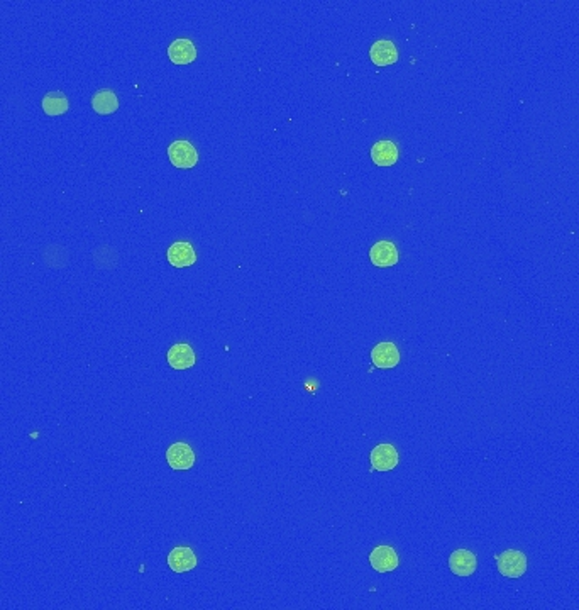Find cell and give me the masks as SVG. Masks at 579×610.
I'll return each instance as SVG.
<instances>
[{
	"label": "cell",
	"instance_id": "cell-1",
	"mask_svg": "<svg viewBox=\"0 0 579 610\" xmlns=\"http://www.w3.org/2000/svg\"><path fill=\"white\" fill-rule=\"evenodd\" d=\"M498 571L507 578H520L527 571V556L518 549H507L495 556Z\"/></svg>",
	"mask_w": 579,
	"mask_h": 610
},
{
	"label": "cell",
	"instance_id": "cell-2",
	"mask_svg": "<svg viewBox=\"0 0 579 610\" xmlns=\"http://www.w3.org/2000/svg\"><path fill=\"white\" fill-rule=\"evenodd\" d=\"M168 158H170L171 165L181 170H188L198 163L197 149L188 141L178 139L168 146Z\"/></svg>",
	"mask_w": 579,
	"mask_h": 610
},
{
	"label": "cell",
	"instance_id": "cell-3",
	"mask_svg": "<svg viewBox=\"0 0 579 610\" xmlns=\"http://www.w3.org/2000/svg\"><path fill=\"white\" fill-rule=\"evenodd\" d=\"M369 461H371L373 470L378 471H391L398 466L400 456L398 451L395 449V446L391 444H378L369 454Z\"/></svg>",
	"mask_w": 579,
	"mask_h": 610
},
{
	"label": "cell",
	"instance_id": "cell-4",
	"mask_svg": "<svg viewBox=\"0 0 579 610\" xmlns=\"http://www.w3.org/2000/svg\"><path fill=\"white\" fill-rule=\"evenodd\" d=\"M369 259L378 268H390L398 263L400 254L393 243H390V241H378L369 249Z\"/></svg>",
	"mask_w": 579,
	"mask_h": 610
},
{
	"label": "cell",
	"instance_id": "cell-5",
	"mask_svg": "<svg viewBox=\"0 0 579 610\" xmlns=\"http://www.w3.org/2000/svg\"><path fill=\"white\" fill-rule=\"evenodd\" d=\"M369 563L378 573H390L398 568L400 558L391 546H378L369 554Z\"/></svg>",
	"mask_w": 579,
	"mask_h": 610
},
{
	"label": "cell",
	"instance_id": "cell-6",
	"mask_svg": "<svg viewBox=\"0 0 579 610\" xmlns=\"http://www.w3.org/2000/svg\"><path fill=\"white\" fill-rule=\"evenodd\" d=\"M166 461L173 470L185 471L195 464V453L188 444L175 443L166 449Z\"/></svg>",
	"mask_w": 579,
	"mask_h": 610
},
{
	"label": "cell",
	"instance_id": "cell-7",
	"mask_svg": "<svg viewBox=\"0 0 579 610\" xmlns=\"http://www.w3.org/2000/svg\"><path fill=\"white\" fill-rule=\"evenodd\" d=\"M166 258L171 266L175 268H186L195 265L197 261V254H195L193 246L185 241H176L173 243L166 251Z\"/></svg>",
	"mask_w": 579,
	"mask_h": 610
},
{
	"label": "cell",
	"instance_id": "cell-8",
	"mask_svg": "<svg viewBox=\"0 0 579 610\" xmlns=\"http://www.w3.org/2000/svg\"><path fill=\"white\" fill-rule=\"evenodd\" d=\"M371 361L376 368L390 370L400 363V351L393 343H378L371 349Z\"/></svg>",
	"mask_w": 579,
	"mask_h": 610
},
{
	"label": "cell",
	"instance_id": "cell-9",
	"mask_svg": "<svg viewBox=\"0 0 579 610\" xmlns=\"http://www.w3.org/2000/svg\"><path fill=\"white\" fill-rule=\"evenodd\" d=\"M476 564V556L469 549H455L449 556V568L455 576H471Z\"/></svg>",
	"mask_w": 579,
	"mask_h": 610
},
{
	"label": "cell",
	"instance_id": "cell-10",
	"mask_svg": "<svg viewBox=\"0 0 579 610\" xmlns=\"http://www.w3.org/2000/svg\"><path fill=\"white\" fill-rule=\"evenodd\" d=\"M166 359H168V365L175 368V370H188V368L193 366L195 361H197V358H195V351L191 349V346L185 343H178L175 346H171V348L168 349Z\"/></svg>",
	"mask_w": 579,
	"mask_h": 610
},
{
	"label": "cell",
	"instance_id": "cell-11",
	"mask_svg": "<svg viewBox=\"0 0 579 610\" xmlns=\"http://www.w3.org/2000/svg\"><path fill=\"white\" fill-rule=\"evenodd\" d=\"M369 58L376 66H388L398 61V49L391 41L380 39L369 49Z\"/></svg>",
	"mask_w": 579,
	"mask_h": 610
},
{
	"label": "cell",
	"instance_id": "cell-12",
	"mask_svg": "<svg viewBox=\"0 0 579 610\" xmlns=\"http://www.w3.org/2000/svg\"><path fill=\"white\" fill-rule=\"evenodd\" d=\"M168 566L175 573H186L197 566V556H195L193 549L178 546L168 554Z\"/></svg>",
	"mask_w": 579,
	"mask_h": 610
},
{
	"label": "cell",
	"instance_id": "cell-13",
	"mask_svg": "<svg viewBox=\"0 0 579 610\" xmlns=\"http://www.w3.org/2000/svg\"><path fill=\"white\" fill-rule=\"evenodd\" d=\"M168 56L175 65H188L197 58V49L190 39H175L168 48Z\"/></svg>",
	"mask_w": 579,
	"mask_h": 610
},
{
	"label": "cell",
	"instance_id": "cell-14",
	"mask_svg": "<svg viewBox=\"0 0 579 610\" xmlns=\"http://www.w3.org/2000/svg\"><path fill=\"white\" fill-rule=\"evenodd\" d=\"M371 159L378 166H391L398 161V148L391 141H378L371 148Z\"/></svg>",
	"mask_w": 579,
	"mask_h": 610
},
{
	"label": "cell",
	"instance_id": "cell-15",
	"mask_svg": "<svg viewBox=\"0 0 579 610\" xmlns=\"http://www.w3.org/2000/svg\"><path fill=\"white\" fill-rule=\"evenodd\" d=\"M94 111L100 116H109V114L117 112L119 99L112 90H99L92 97Z\"/></svg>",
	"mask_w": 579,
	"mask_h": 610
},
{
	"label": "cell",
	"instance_id": "cell-16",
	"mask_svg": "<svg viewBox=\"0 0 579 610\" xmlns=\"http://www.w3.org/2000/svg\"><path fill=\"white\" fill-rule=\"evenodd\" d=\"M41 106L46 116H61L68 111V99L63 92H49L43 97Z\"/></svg>",
	"mask_w": 579,
	"mask_h": 610
}]
</instances>
